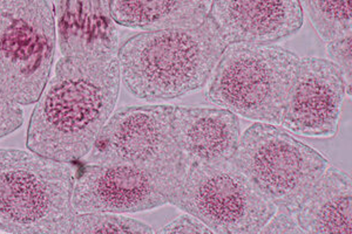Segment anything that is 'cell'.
Returning <instances> with one entry per match:
<instances>
[{
	"label": "cell",
	"instance_id": "obj_14",
	"mask_svg": "<svg viewBox=\"0 0 352 234\" xmlns=\"http://www.w3.org/2000/svg\"><path fill=\"white\" fill-rule=\"evenodd\" d=\"M305 233L351 234V178L337 167H327L294 211Z\"/></svg>",
	"mask_w": 352,
	"mask_h": 234
},
{
	"label": "cell",
	"instance_id": "obj_16",
	"mask_svg": "<svg viewBox=\"0 0 352 234\" xmlns=\"http://www.w3.org/2000/svg\"><path fill=\"white\" fill-rule=\"evenodd\" d=\"M148 224L106 212H73L61 220L53 234L153 233Z\"/></svg>",
	"mask_w": 352,
	"mask_h": 234
},
{
	"label": "cell",
	"instance_id": "obj_5",
	"mask_svg": "<svg viewBox=\"0 0 352 234\" xmlns=\"http://www.w3.org/2000/svg\"><path fill=\"white\" fill-rule=\"evenodd\" d=\"M56 16L47 0H0V95L36 104L56 56Z\"/></svg>",
	"mask_w": 352,
	"mask_h": 234
},
{
	"label": "cell",
	"instance_id": "obj_21",
	"mask_svg": "<svg viewBox=\"0 0 352 234\" xmlns=\"http://www.w3.org/2000/svg\"><path fill=\"white\" fill-rule=\"evenodd\" d=\"M156 232L157 233H212V231L206 226L200 219L189 213L177 217Z\"/></svg>",
	"mask_w": 352,
	"mask_h": 234
},
{
	"label": "cell",
	"instance_id": "obj_13",
	"mask_svg": "<svg viewBox=\"0 0 352 234\" xmlns=\"http://www.w3.org/2000/svg\"><path fill=\"white\" fill-rule=\"evenodd\" d=\"M54 16L63 56H116L119 32L109 0H56Z\"/></svg>",
	"mask_w": 352,
	"mask_h": 234
},
{
	"label": "cell",
	"instance_id": "obj_1",
	"mask_svg": "<svg viewBox=\"0 0 352 234\" xmlns=\"http://www.w3.org/2000/svg\"><path fill=\"white\" fill-rule=\"evenodd\" d=\"M120 86L116 56L60 58L30 119L28 150L59 162L85 159L112 116Z\"/></svg>",
	"mask_w": 352,
	"mask_h": 234
},
{
	"label": "cell",
	"instance_id": "obj_10",
	"mask_svg": "<svg viewBox=\"0 0 352 234\" xmlns=\"http://www.w3.org/2000/svg\"><path fill=\"white\" fill-rule=\"evenodd\" d=\"M351 95L343 73L330 60L300 58L280 124L296 135H336L345 96Z\"/></svg>",
	"mask_w": 352,
	"mask_h": 234
},
{
	"label": "cell",
	"instance_id": "obj_4",
	"mask_svg": "<svg viewBox=\"0 0 352 234\" xmlns=\"http://www.w3.org/2000/svg\"><path fill=\"white\" fill-rule=\"evenodd\" d=\"M72 163L0 148V232L53 234L72 215Z\"/></svg>",
	"mask_w": 352,
	"mask_h": 234
},
{
	"label": "cell",
	"instance_id": "obj_18",
	"mask_svg": "<svg viewBox=\"0 0 352 234\" xmlns=\"http://www.w3.org/2000/svg\"><path fill=\"white\" fill-rule=\"evenodd\" d=\"M352 36L351 34L327 43V53L330 61L343 73L348 87L351 89L352 81Z\"/></svg>",
	"mask_w": 352,
	"mask_h": 234
},
{
	"label": "cell",
	"instance_id": "obj_2",
	"mask_svg": "<svg viewBox=\"0 0 352 234\" xmlns=\"http://www.w3.org/2000/svg\"><path fill=\"white\" fill-rule=\"evenodd\" d=\"M227 47L208 16L195 27L141 32L118 48L121 82L141 101L179 99L207 84Z\"/></svg>",
	"mask_w": 352,
	"mask_h": 234
},
{
	"label": "cell",
	"instance_id": "obj_6",
	"mask_svg": "<svg viewBox=\"0 0 352 234\" xmlns=\"http://www.w3.org/2000/svg\"><path fill=\"white\" fill-rule=\"evenodd\" d=\"M170 205L220 234L260 233L277 210L232 161L189 165Z\"/></svg>",
	"mask_w": 352,
	"mask_h": 234
},
{
	"label": "cell",
	"instance_id": "obj_19",
	"mask_svg": "<svg viewBox=\"0 0 352 234\" xmlns=\"http://www.w3.org/2000/svg\"><path fill=\"white\" fill-rule=\"evenodd\" d=\"M24 119V111L21 104L0 95V139L21 129Z\"/></svg>",
	"mask_w": 352,
	"mask_h": 234
},
{
	"label": "cell",
	"instance_id": "obj_3",
	"mask_svg": "<svg viewBox=\"0 0 352 234\" xmlns=\"http://www.w3.org/2000/svg\"><path fill=\"white\" fill-rule=\"evenodd\" d=\"M300 60L275 45H229L209 79L207 99L244 119L280 124Z\"/></svg>",
	"mask_w": 352,
	"mask_h": 234
},
{
	"label": "cell",
	"instance_id": "obj_17",
	"mask_svg": "<svg viewBox=\"0 0 352 234\" xmlns=\"http://www.w3.org/2000/svg\"><path fill=\"white\" fill-rule=\"evenodd\" d=\"M324 43L351 34V0H300Z\"/></svg>",
	"mask_w": 352,
	"mask_h": 234
},
{
	"label": "cell",
	"instance_id": "obj_7",
	"mask_svg": "<svg viewBox=\"0 0 352 234\" xmlns=\"http://www.w3.org/2000/svg\"><path fill=\"white\" fill-rule=\"evenodd\" d=\"M232 161L277 207L292 212L330 165L318 151L264 122L244 131Z\"/></svg>",
	"mask_w": 352,
	"mask_h": 234
},
{
	"label": "cell",
	"instance_id": "obj_8",
	"mask_svg": "<svg viewBox=\"0 0 352 234\" xmlns=\"http://www.w3.org/2000/svg\"><path fill=\"white\" fill-rule=\"evenodd\" d=\"M187 169V163L164 167L85 163L76 170L73 210L126 215L164 207L175 197Z\"/></svg>",
	"mask_w": 352,
	"mask_h": 234
},
{
	"label": "cell",
	"instance_id": "obj_15",
	"mask_svg": "<svg viewBox=\"0 0 352 234\" xmlns=\"http://www.w3.org/2000/svg\"><path fill=\"white\" fill-rule=\"evenodd\" d=\"M212 0H109L116 25L147 31L195 27L202 24Z\"/></svg>",
	"mask_w": 352,
	"mask_h": 234
},
{
	"label": "cell",
	"instance_id": "obj_20",
	"mask_svg": "<svg viewBox=\"0 0 352 234\" xmlns=\"http://www.w3.org/2000/svg\"><path fill=\"white\" fill-rule=\"evenodd\" d=\"M260 233H305L296 217L287 207H277L276 212L265 222Z\"/></svg>",
	"mask_w": 352,
	"mask_h": 234
},
{
	"label": "cell",
	"instance_id": "obj_12",
	"mask_svg": "<svg viewBox=\"0 0 352 234\" xmlns=\"http://www.w3.org/2000/svg\"><path fill=\"white\" fill-rule=\"evenodd\" d=\"M173 135L189 165L228 162L241 137L239 116L224 108L174 107Z\"/></svg>",
	"mask_w": 352,
	"mask_h": 234
},
{
	"label": "cell",
	"instance_id": "obj_11",
	"mask_svg": "<svg viewBox=\"0 0 352 234\" xmlns=\"http://www.w3.org/2000/svg\"><path fill=\"white\" fill-rule=\"evenodd\" d=\"M209 19L228 45H274L300 32V0H212Z\"/></svg>",
	"mask_w": 352,
	"mask_h": 234
},
{
	"label": "cell",
	"instance_id": "obj_9",
	"mask_svg": "<svg viewBox=\"0 0 352 234\" xmlns=\"http://www.w3.org/2000/svg\"><path fill=\"white\" fill-rule=\"evenodd\" d=\"M173 106H127L113 111L85 163L172 167L187 163L173 135Z\"/></svg>",
	"mask_w": 352,
	"mask_h": 234
}]
</instances>
